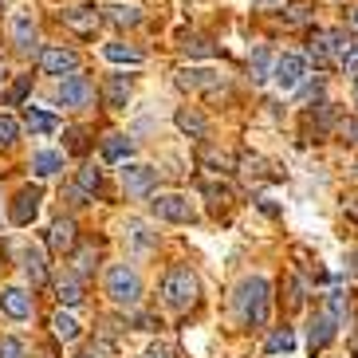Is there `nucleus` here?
<instances>
[{"label":"nucleus","mask_w":358,"mask_h":358,"mask_svg":"<svg viewBox=\"0 0 358 358\" xmlns=\"http://www.w3.org/2000/svg\"><path fill=\"white\" fill-rule=\"evenodd\" d=\"M236 311L248 327H264L268 323V311H272V287L264 275H248L241 287H236Z\"/></svg>","instance_id":"1"},{"label":"nucleus","mask_w":358,"mask_h":358,"mask_svg":"<svg viewBox=\"0 0 358 358\" xmlns=\"http://www.w3.org/2000/svg\"><path fill=\"white\" fill-rule=\"evenodd\" d=\"M197 275L189 272V268H169L166 275H162V299H166V307H173V311H185V307L197 303Z\"/></svg>","instance_id":"2"},{"label":"nucleus","mask_w":358,"mask_h":358,"mask_svg":"<svg viewBox=\"0 0 358 358\" xmlns=\"http://www.w3.org/2000/svg\"><path fill=\"white\" fill-rule=\"evenodd\" d=\"M106 295L115 299L118 307H134L142 299V280L130 264H115L110 272H106Z\"/></svg>","instance_id":"3"},{"label":"nucleus","mask_w":358,"mask_h":358,"mask_svg":"<svg viewBox=\"0 0 358 358\" xmlns=\"http://www.w3.org/2000/svg\"><path fill=\"white\" fill-rule=\"evenodd\" d=\"M347 43H350V40L338 32V28H323V32L311 36V48H307V55H311L319 67L338 64V59H343V52H347Z\"/></svg>","instance_id":"4"},{"label":"nucleus","mask_w":358,"mask_h":358,"mask_svg":"<svg viewBox=\"0 0 358 358\" xmlns=\"http://www.w3.org/2000/svg\"><path fill=\"white\" fill-rule=\"evenodd\" d=\"M150 213H154L158 221H173V224H189L193 217H197L189 197H181V193H158V197L150 201Z\"/></svg>","instance_id":"5"},{"label":"nucleus","mask_w":358,"mask_h":358,"mask_svg":"<svg viewBox=\"0 0 358 358\" xmlns=\"http://www.w3.org/2000/svg\"><path fill=\"white\" fill-rule=\"evenodd\" d=\"M303 75H307V59L303 55H280V59H275L272 64V79H275V87H280V91H295V87L303 83Z\"/></svg>","instance_id":"6"},{"label":"nucleus","mask_w":358,"mask_h":358,"mask_svg":"<svg viewBox=\"0 0 358 358\" xmlns=\"http://www.w3.org/2000/svg\"><path fill=\"white\" fill-rule=\"evenodd\" d=\"M335 335H338V311H331V307L315 311V319H311V331H307V347H311V355H315V350H323Z\"/></svg>","instance_id":"7"},{"label":"nucleus","mask_w":358,"mask_h":358,"mask_svg":"<svg viewBox=\"0 0 358 358\" xmlns=\"http://www.w3.org/2000/svg\"><path fill=\"white\" fill-rule=\"evenodd\" d=\"M91 99H95V87H91V79H87V75H67L64 83H59V103L71 106V110L91 106Z\"/></svg>","instance_id":"8"},{"label":"nucleus","mask_w":358,"mask_h":358,"mask_svg":"<svg viewBox=\"0 0 358 358\" xmlns=\"http://www.w3.org/2000/svg\"><path fill=\"white\" fill-rule=\"evenodd\" d=\"M79 67V55L71 48H43L40 52V71L43 75H75Z\"/></svg>","instance_id":"9"},{"label":"nucleus","mask_w":358,"mask_h":358,"mask_svg":"<svg viewBox=\"0 0 358 358\" xmlns=\"http://www.w3.org/2000/svg\"><path fill=\"white\" fill-rule=\"evenodd\" d=\"M122 185L130 197H150V189L158 185V169L154 166H127L122 169Z\"/></svg>","instance_id":"10"},{"label":"nucleus","mask_w":358,"mask_h":358,"mask_svg":"<svg viewBox=\"0 0 358 358\" xmlns=\"http://www.w3.org/2000/svg\"><path fill=\"white\" fill-rule=\"evenodd\" d=\"M40 189L36 185H28V189L16 193V201H12V224H32L36 213H40Z\"/></svg>","instance_id":"11"},{"label":"nucleus","mask_w":358,"mask_h":358,"mask_svg":"<svg viewBox=\"0 0 358 358\" xmlns=\"http://www.w3.org/2000/svg\"><path fill=\"white\" fill-rule=\"evenodd\" d=\"M0 311L8 319H28L32 315V295L24 292V287H4L0 292Z\"/></svg>","instance_id":"12"},{"label":"nucleus","mask_w":358,"mask_h":358,"mask_svg":"<svg viewBox=\"0 0 358 358\" xmlns=\"http://www.w3.org/2000/svg\"><path fill=\"white\" fill-rule=\"evenodd\" d=\"M178 87H185V91H217L221 87V75L209 71V67H185L178 75Z\"/></svg>","instance_id":"13"},{"label":"nucleus","mask_w":358,"mask_h":358,"mask_svg":"<svg viewBox=\"0 0 358 358\" xmlns=\"http://www.w3.org/2000/svg\"><path fill=\"white\" fill-rule=\"evenodd\" d=\"M48 248H52V252H75V221L71 217H59V221L48 229Z\"/></svg>","instance_id":"14"},{"label":"nucleus","mask_w":358,"mask_h":358,"mask_svg":"<svg viewBox=\"0 0 358 358\" xmlns=\"http://www.w3.org/2000/svg\"><path fill=\"white\" fill-rule=\"evenodd\" d=\"M64 24L75 36H95V28L103 24V16H99L95 8H71V12H64Z\"/></svg>","instance_id":"15"},{"label":"nucleus","mask_w":358,"mask_h":358,"mask_svg":"<svg viewBox=\"0 0 358 358\" xmlns=\"http://www.w3.org/2000/svg\"><path fill=\"white\" fill-rule=\"evenodd\" d=\"M130 154H134V142H130L127 134H106L103 138V162L115 166V162H127Z\"/></svg>","instance_id":"16"},{"label":"nucleus","mask_w":358,"mask_h":358,"mask_svg":"<svg viewBox=\"0 0 358 358\" xmlns=\"http://www.w3.org/2000/svg\"><path fill=\"white\" fill-rule=\"evenodd\" d=\"M178 130H181V134H189V138H205V134H209V122H205L201 110L181 106V110H178Z\"/></svg>","instance_id":"17"},{"label":"nucleus","mask_w":358,"mask_h":358,"mask_svg":"<svg viewBox=\"0 0 358 358\" xmlns=\"http://www.w3.org/2000/svg\"><path fill=\"white\" fill-rule=\"evenodd\" d=\"M103 95H106V106H110V110H122L127 99H130V79L127 75H110L106 87H103Z\"/></svg>","instance_id":"18"},{"label":"nucleus","mask_w":358,"mask_h":358,"mask_svg":"<svg viewBox=\"0 0 358 358\" xmlns=\"http://www.w3.org/2000/svg\"><path fill=\"white\" fill-rule=\"evenodd\" d=\"M12 43H16L20 52H28V48L36 43V20L32 16H24V12L12 16Z\"/></svg>","instance_id":"19"},{"label":"nucleus","mask_w":358,"mask_h":358,"mask_svg":"<svg viewBox=\"0 0 358 358\" xmlns=\"http://www.w3.org/2000/svg\"><path fill=\"white\" fill-rule=\"evenodd\" d=\"M24 127L32 130V134H52V130L59 127V118L40 110V106H28V110H24Z\"/></svg>","instance_id":"20"},{"label":"nucleus","mask_w":358,"mask_h":358,"mask_svg":"<svg viewBox=\"0 0 358 358\" xmlns=\"http://www.w3.org/2000/svg\"><path fill=\"white\" fill-rule=\"evenodd\" d=\"M64 169V154L59 150H40L32 158V173L36 178H52V173H59Z\"/></svg>","instance_id":"21"},{"label":"nucleus","mask_w":358,"mask_h":358,"mask_svg":"<svg viewBox=\"0 0 358 358\" xmlns=\"http://www.w3.org/2000/svg\"><path fill=\"white\" fill-rule=\"evenodd\" d=\"M55 295H59L64 307H79L83 303V284H79L75 275H59V280H55Z\"/></svg>","instance_id":"22"},{"label":"nucleus","mask_w":358,"mask_h":358,"mask_svg":"<svg viewBox=\"0 0 358 358\" xmlns=\"http://www.w3.org/2000/svg\"><path fill=\"white\" fill-rule=\"evenodd\" d=\"M103 55L110 59V64H130V67H138L142 59H146V55L138 52V48H130V43H106Z\"/></svg>","instance_id":"23"},{"label":"nucleus","mask_w":358,"mask_h":358,"mask_svg":"<svg viewBox=\"0 0 358 358\" xmlns=\"http://www.w3.org/2000/svg\"><path fill=\"white\" fill-rule=\"evenodd\" d=\"M52 331H55V338H64V343H75V338H79V323H75V315H67V311H55L52 315Z\"/></svg>","instance_id":"24"},{"label":"nucleus","mask_w":358,"mask_h":358,"mask_svg":"<svg viewBox=\"0 0 358 358\" xmlns=\"http://www.w3.org/2000/svg\"><path fill=\"white\" fill-rule=\"evenodd\" d=\"M103 12H106V20L115 24V28H134V24L142 20L138 8H122V4H110V8H103Z\"/></svg>","instance_id":"25"},{"label":"nucleus","mask_w":358,"mask_h":358,"mask_svg":"<svg viewBox=\"0 0 358 358\" xmlns=\"http://www.w3.org/2000/svg\"><path fill=\"white\" fill-rule=\"evenodd\" d=\"M248 67H252V79H256V83L272 79V52H268V48H256L252 59H248Z\"/></svg>","instance_id":"26"},{"label":"nucleus","mask_w":358,"mask_h":358,"mask_svg":"<svg viewBox=\"0 0 358 358\" xmlns=\"http://www.w3.org/2000/svg\"><path fill=\"white\" fill-rule=\"evenodd\" d=\"M181 48H185V55H193V59H213V52H217L209 36H185Z\"/></svg>","instance_id":"27"},{"label":"nucleus","mask_w":358,"mask_h":358,"mask_svg":"<svg viewBox=\"0 0 358 358\" xmlns=\"http://www.w3.org/2000/svg\"><path fill=\"white\" fill-rule=\"evenodd\" d=\"M75 185H79L87 197H95V193H103V173H99L95 166H83V169H79V181H75Z\"/></svg>","instance_id":"28"},{"label":"nucleus","mask_w":358,"mask_h":358,"mask_svg":"<svg viewBox=\"0 0 358 358\" xmlns=\"http://www.w3.org/2000/svg\"><path fill=\"white\" fill-rule=\"evenodd\" d=\"M292 347H295L292 327H280V331H272V338H268V347H264V350H268V355H280V350H284V355H287Z\"/></svg>","instance_id":"29"},{"label":"nucleus","mask_w":358,"mask_h":358,"mask_svg":"<svg viewBox=\"0 0 358 358\" xmlns=\"http://www.w3.org/2000/svg\"><path fill=\"white\" fill-rule=\"evenodd\" d=\"M24 272H28L32 287H40L43 280H48V272H43V256L40 252H28V256H24Z\"/></svg>","instance_id":"30"},{"label":"nucleus","mask_w":358,"mask_h":358,"mask_svg":"<svg viewBox=\"0 0 358 358\" xmlns=\"http://www.w3.org/2000/svg\"><path fill=\"white\" fill-rule=\"evenodd\" d=\"M95 256H99V248H95V244H83V248L75 252V272H79V275L95 272Z\"/></svg>","instance_id":"31"},{"label":"nucleus","mask_w":358,"mask_h":358,"mask_svg":"<svg viewBox=\"0 0 358 358\" xmlns=\"http://www.w3.org/2000/svg\"><path fill=\"white\" fill-rule=\"evenodd\" d=\"M28 91H32V75H20V79L12 83V91H8V103H12V106L24 103V99H28Z\"/></svg>","instance_id":"32"},{"label":"nucleus","mask_w":358,"mask_h":358,"mask_svg":"<svg viewBox=\"0 0 358 358\" xmlns=\"http://www.w3.org/2000/svg\"><path fill=\"white\" fill-rule=\"evenodd\" d=\"M16 134H20V127H16V118L0 115V146H12V142H16Z\"/></svg>","instance_id":"33"},{"label":"nucleus","mask_w":358,"mask_h":358,"mask_svg":"<svg viewBox=\"0 0 358 358\" xmlns=\"http://www.w3.org/2000/svg\"><path fill=\"white\" fill-rule=\"evenodd\" d=\"M67 150L71 154H87V130H79V127L67 130Z\"/></svg>","instance_id":"34"},{"label":"nucleus","mask_w":358,"mask_h":358,"mask_svg":"<svg viewBox=\"0 0 358 358\" xmlns=\"http://www.w3.org/2000/svg\"><path fill=\"white\" fill-rule=\"evenodd\" d=\"M338 67H343L347 75H358V43H347V52H343Z\"/></svg>","instance_id":"35"},{"label":"nucleus","mask_w":358,"mask_h":358,"mask_svg":"<svg viewBox=\"0 0 358 358\" xmlns=\"http://www.w3.org/2000/svg\"><path fill=\"white\" fill-rule=\"evenodd\" d=\"M0 358H24V343L20 338H0Z\"/></svg>","instance_id":"36"},{"label":"nucleus","mask_w":358,"mask_h":358,"mask_svg":"<svg viewBox=\"0 0 358 358\" xmlns=\"http://www.w3.org/2000/svg\"><path fill=\"white\" fill-rule=\"evenodd\" d=\"M303 20H307V4H292L284 16V24H303Z\"/></svg>","instance_id":"37"},{"label":"nucleus","mask_w":358,"mask_h":358,"mask_svg":"<svg viewBox=\"0 0 358 358\" xmlns=\"http://www.w3.org/2000/svg\"><path fill=\"white\" fill-rule=\"evenodd\" d=\"M338 130H343V138H347V142H358V118H343V122H338Z\"/></svg>","instance_id":"38"},{"label":"nucleus","mask_w":358,"mask_h":358,"mask_svg":"<svg viewBox=\"0 0 358 358\" xmlns=\"http://www.w3.org/2000/svg\"><path fill=\"white\" fill-rule=\"evenodd\" d=\"M130 232H134V241L142 244V248H150V244H154V241L146 236V229H142V224H130Z\"/></svg>","instance_id":"39"},{"label":"nucleus","mask_w":358,"mask_h":358,"mask_svg":"<svg viewBox=\"0 0 358 358\" xmlns=\"http://www.w3.org/2000/svg\"><path fill=\"white\" fill-rule=\"evenodd\" d=\"M146 358H173V355H169V347H154V350H146Z\"/></svg>","instance_id":"40"},{"label":"nucleus","mask_w":358,"mask_h":358,"mask_svg":"<svg viewBox=\"0 0 358 358\" xmlns=\"http://www.w3.org/2000/svg\"><path fill=\"white\" fill-rule=\"evenodd\" d=\"M347 275H355V280H358V252H350V260H347Z\"/></svg>","instance_id":"41"},{"label":"nucleus","mask_w":358,"mask_h":358,"mask_svg":"<svg viewBox=\"0 0 358 358\" xmlns=\"http://www.w3.org/2000/svg\"><path fill=\"white\" fill-rule=\"evenodd\" d=\"M256 4H260V8H272V4H284V0H256Z\"/></svg>","instance_id":"42"},{"label":"nucleus","mask_w":358,"mask_h":358,"mask_svg":"<svg viewBox=\"0 0 358 358\" xmlns=\"http://www.w3.org/2000/svg\"><path fill=\"white\" fill-rule=\"evenodd\" d=\"M350 24H355V28H358V8H355V12H350Z\"/></svg>","instance_id":"43"},{"label":"nucleus","mask_w":358,"mask_h":358,"mask_svg":"<svg viewBox=\"0 0 358 358\" xmlns=\"http://www.w3.org/2000/svg\"><path fill=\"white\" fill-rule=\"evenodd\" d=\"M355 103H358V79H355Z\"/></svg>","instance_id":"44"},{"label":"nucleus","mask_w":358,"mask_h":358,"mask_svg":"<svg viewBox=\"0 0 358 358\" xmlns=\"http://www.w3.org/2000/svg\"><path fill=\"white\" fill-rule=\"evenodd\" d=\"M75 358H95V355H75Z\"/></svg>","instance_id":"45"}]
</instances>
